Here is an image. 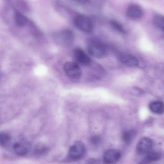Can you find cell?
Masks as SVG:
<instances>
[{"mask_svg": "<svg viewBox=\"0 0 164 164\" xmlns=\"http://www.w3.org/2000/svg\"><path fill=\"white\" fill-rule=\"evenodd\" d=\"M88 51L90 55L95 58H103L106 55V48L103 43L98 38H91L87 42Z\"/></svg>", "mask_w": 164, "mask_h": 164, "instance_id": "1", "label": "cell"}, {"mask_svg": "<svg viewBox=\"0 0 164 164\" xmlns=\"http://www.w3.org/2000/svg\"><path fill=\"white\" fill-rule=\"evenodd\" d=\"M54 39L55 42L61 46L69 47L73 44L75 40V35L70 30L65 29L55 34Z\"/></svg>", "mask_w": 164, "mask_h": 164, "instance_id": "2", "label": "cell"}, {"mask_svg": "<svg viewBox=\"0 0 164 164\" xmlns=\"http://www.w3.org/2000/svg\"><path fill=\"white\" fill-rule=\"evenodd\" d=\"M85 151V147L84 144L81 141H76L70 147L69 152V157L72 160L80 159L84 156Z\"/></svg>", "mask_w": 164, "mask_h": 164, "instance_id": "3", "label": "cell"}, {"mask_svg": "<svg viewBox=\"0 0 164 164\" xmlns=\"http://www.w3.org/2000/svg\"><path fill=\"white\" fill-rule=\"evenodd\" d=\"M74 23L79 29L84 32L89 33L92 31L93 27L92 21L85 16L77 15L74 19Z\"/></svg>", "mask_w": 164, "mask_h": 164, "instance_id": "4", "label": "cell"}, {"mask_svg": "<svg viewBox=\"0 0 164 164\" xmlns=\"http://www.w3.org/2000/svg\"><path fill=\"white\" fill-rule=\"evenodd\" d=\"M64 70L66 75L71 79H77L82 75L80 67L74 62H67L64 66Z\"/></svg>", "mask_w": 164, "mask_h": 164, "instance_id": "5", "label": "cell"}, {"mask_svg": "<svg viewBox=\"0 0 164 164\" xmlns=\"http://www.w3.org/2000/svg\"><path fill=\"white\" fill-rule=\"evenodd\" d=\"M121 156V152L115 149H110L107 150L103 156V161L106 164H114L120 159Z\"/></svg>", "mask_w": 164, "mask_h": 164, "instance_id": "6", "label": "cell"}, {"mask_svg": "<svg viewBox=\"0 0 164 164\" xmlns=\"http://www.w3.org/2000/svg\"><path fill=\"white\" fill-rule=\"evenodd\" d=\"M126 14L128 17L132 19L137 20L143 16V11L139 5L132 4L129 5L126 10Z\"/></svg>", "mask_w": 164, "mask_h": 164, "instance_id": "7", "label": "cell"}, {"mask_svg": "<svg viewBox=\"0 0 164 164\" xmlns=\"http://www.w3.org/2000/svg\"><path fill=\"white\" fill-rule=\"evenodd\" d=\"M152 145L153 143L150 139L146 137L141 138L137 145V151L140 154L148 153L151 149Z\"/></svg>", "mask_w": 164, "mask_h": 164, "instance_id": "8", "label": "cell"}, {"mask_svg": "<svg viewBox=\"0 0 164 164\" xmlns=\"http://www.w3.org/2000/svg\"><path fill=\"white\" fill-rule=\"evenodd\" d=\"M15 153L19 156H24L29 153L31 149V144L27 141H22L15 143L13 146Z\"/></svg>", "mask_w": 164, "mask_h": 164, "instance_id": "9", "label": "cell"}, {"mask_svg": "<svg viewBox=\"0 0 164 164\" xmlns=\"http://www.w3.org/2000/svg\"><path fill=\"white\" fill-rule=\"evenodd\" d=\"M74 55L76 60L79 63L83 65H88L91 63L90 58L81 48L75 49L74 51Z\"/></svg>", "mask_w": 164, "mask_h": 164, "instance_id": "10", "label": "cell"}, {"mask_svg": "<svg viewBox=\"0 0 164 164\" xmlns=\"http://www.w3.org/2000/svg\"><path fill=\"white\" fill-rule=\"evenodd\" d=\"M120 61L124 65L129 67L138 66L139 61L135 56L130 54H124L121 56Z\"/></svg>", "mask_w": 164, "mask_h": 164, "instance_id": "11", "label": "cell"}, {"mask_svg": "<svg viewBox=\"0 0 164 164\" xmlns=\"http://www.w3.org/2000/svg\"><path fill=\"white\" fill-rule=\"evenodd\" d=\"M149 109L152 112L156 114L162 115L164 113V104L161 101L152 102L149 105Z\"/></svg>", "mask_w": 164, "mask_h": 164, "instance_id": "12", "label": "cell"}, {"mask_svg": "<svg viewBox=\"0 0 164 164\" xmlns=\"http://www.w3.org/2000/svg\"><path fill=\"white\" fill-rule=\"evenodd\" d=\"M136 134V132L134 130H128L123 133L122 139L126 143H131L135 138Z\"/></svg>", "mask_w": 164, "mask_h": 164, "instance_id": "13", "label": "cell"}, {"mask_svg": "<svg viewBox=\"0 0 164 164\" xmlns=\"http://www.w3.org/2000/svg\"><path fill=\"white\" fill-rule=\"evenodd\" d=\"M161 155L157 152H149L145 157L144 161L146 163H150L159 160Z\"/></svg>", "mask_w": 164, "mask_h": 164, "instance_id": "14", "label": "cell"}, {"mask_svg": "<svg viewBox=\"0 0 164 164\" xmlns=\"http://www.w3.org/2000/svg\"><path fill=\"white\" fill-rule=\"evenodd\" d=\"M14 16L15 22L17 25L22 27L27 24V20L25 17L18 11L15 12Z\"/></svg>", "mask_w": 164, "mask_h": 164, "instance_id": "15", "label": "cell"}, {"mask_svg": "<svg viewBox=\"0 0 164 164\" xmlns=\"http://www.w3.org/2000/svg\"><path fill=\"white\" fill-rule=\"evenodd\" d=\"M49 151L48 147L43 146H39L36 147L33 151V154L36 157H41L47 154Z\"/></svg>", "mask_w": 164, "mask_h": 164, "instance_id": "16", "label": "cell"}, {"mask_svg": "<svg viewBox=\"0 0 164 164\" xmlns=\"http://www.w3.org/2000/svg\"><path fill=\"white\" fill-rule=\"evenodd\" d=\"M11 137L10 135L5 132L0 134V145L2 147L6 146L10 142Z\"/></svg>", "mask_w": 164, "mask_h": 164, "instance_id": "17", "label": "cell"}, {"mask_svg": "<svg viewBox=\"0 0 164 164\" xmlns=\"http://www.w3.org/2000/svg\"><path fill=\"white\" fill-rule=\"evenodd\" d=\"M155 25L159 29L164 31V16L158 15L155 17L154 19Z\"/></svg>", "mask_w": 164, "mask_h": 164, "instance_id": "18", "label": "cell"}, {"mask_svg": "<svg viewBox=\"0 0 164 164\" xmlns=\"http://www.w3.org/2000/svg\"><path fill=\"white\" fill-rule=\"evenodd\" d=\"M110 24L112 28L117 32L122 33H126V31L123 26L119 22L115 20H112Z\"/></svg>", "mask_w": 164, "mask_h": 164, "instance_id": "19", "label": "cell"}, {"mask_svg": "<svg viewBox=\"0 0 164 164\" xmlns=\"http://www.w3.org/2000/svg\"><path fill=\"white\" fill-rule=\"evenodd\" d=\"M102 141V139L100 136L95 135L93 136L90 139V142L92 144L97 145L100 144Z\"/></svg>", "mask_w": 164, "mask_h": 164, "instance_id": "20", "label": "cell"}, {"mask_svg": "<svg viewBox=\"0 0 164 164\" xmlns=\"http://www.w3.org/2000/svg\"><path fill=\"white\" fill-rule=\"evenodd\" d=\"M86 164H100V161L97 158H91L88 160Z\"/></svg>", "mask_w": 164, "mask_h": 164, "instance_id": "21", "label": "cell"}]
</instances>
